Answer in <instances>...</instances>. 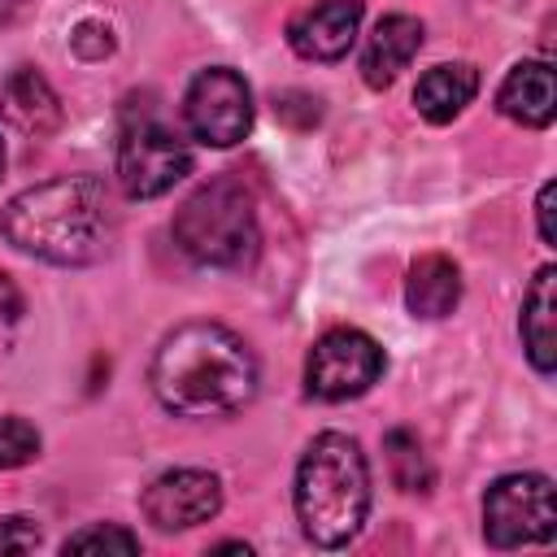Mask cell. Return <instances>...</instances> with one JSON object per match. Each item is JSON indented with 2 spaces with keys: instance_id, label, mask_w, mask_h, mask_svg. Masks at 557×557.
<instances>
[{
  "instance_id": "obj_19",
  "label": "cell",
  "mask_w": 557,
  "mask_h": 557,
  "mask_svg": "<svg viewBox=\"0 0 557 557\" xmlns=\"http://www.w3.org/2000/svg\"><path fill=\"white\" fill-rule=\"evenodd\" d=\"M39 457V431L26 418H0V470H17Z\"/></svg>"
},
{
  "instance_id": "obj_8",
  "label": "cell",
  "mask_w": 557,
  "mask_h": 557,
  "mask_svg": "<svg viewBox=\"0 0 557 557\" xmlns=\"http://www.w3.org/2000/svg\"><path fill=\"white\" fill-rule=\"evenodd\" d=\"M183 117L200 144L231 148L252 131V91L235 70L209 65L191 78V87L183 96Z\"/></svg>"
},
{
  "instance_id": "obj_9",
  "label": "cell",
  "mask_w": 557,
  "mask_h": 557,
  "mask_svg": "<svg viewBox=\"0 0 557 557\" xmlns=\"http://www.w3.org/2000/svg\"><path fill=\"white\" fill-rule=\"evenodd\" d=\"M139 509L157 531H187L222 509V483L209 470H165L144 487Z\"/></svg>"
},
{
  "instance_id": "obj_4",
  "label": "cell",
  "mask_w": 557,
  "mask_h": 557,
  "mask_svg": "<svg viewBox=\"0 0 557 557\" xmlns=\"http://www.w3.org/2000/svg\"><path fill=\"white\" fill-rule=\"evenodd\" d=\"M174 244L196 265L244 270L261 248L252 196L235 178H213L196 187L174 213Z\"/></svg>"
},
{
  "instance_id": "obj_23",
  "label": "cell",
  "mask_w": 557,
  "mask_h": 557,
  "mask_svg": "<svg viewBox=\"0 0 557 557\" xmlns=\"http://www.w3.org/2000/svg\"><path fill=\"white\" fill-rule=\"evenodd\" d=\"M22 318V292L9 274H0V322H17Z\"/></svg>"
},
{
  "instance_id": "obj_17",
  "label": "cell",
  "mask_w": 557,
  "mask_h": 557,
  "mask_svg": "<svg viewBox=\"0 0 557 557\" xmlns=\"http://www.w3.org/2000/svg\"><path fill=\"white\" fill-rule=\"evenodd\" d=\"M383 453H387V466H392V479L400 492H426L431 487V466H426V453H422L413 431H387Z\"/></svg>"
},
{
  "instance_id": "obj_1",
  "label": "cell",
  "mask_w": 557,
  "mask_h": 557,
  "mask_svg": "<svg viewBox=\"0 0 557 557\" xmlns=\"http://www.w3.org/2000/svg\"><path fill=\"white\" fill-rule=\"evenodd\" d=\"M148 383L178 418H226L257 396V357L231 326L187 322L161 339Z\"/></svg>"
},
{
  "instance_id": "obj_10",
  "label": "cell",
  "mask_w": 557,
  "mask_h": 557,
  "mask_svg": "<svg viewBox=\"0 0 557 557\" xmlns=\"http://www.w3.org/2000/svg\"><path fill=\"white\" fill-rule=\"evenodd\" d=\"M361 26V0H313L287 22V44L305 61H339Z\"/></svg>"
},
{
  "instance_id": "obj_24",
  "label": "cell",
  "mask_w": 557,
  "mask_h": 557,
  "mask_svg": "<svg viewBox=\"0 0 557 557\" xmlns=\"http://www.w3.org/2000/svg\"><path fill=\"white\" fill-rule=\"evenodd\" d=\"M17 4H22V0H0V22H9V17L17 13Z\"/></svg>"
},
{
  "instance_id": "obj_15",
  "label": "cell",
  "mask_w": 557,
  "mask_h": 557,
  "mask_svg": "<svg viewBox=\"0 0 557 557\" xmlns=\"http://www.w3.org/2000/svg\"><path fill=\"white\" fill-rule=\"evenodd\" d=\"M461 300V270L440 257V252H426L409 265V278H405V305L413 318H448Z\"/></svg>"
},
{
  "instance_id": "obj_21",
  "label": "cell",
  "mask_w": 557,
  "mask_h": 557,
  "mask_svg": "<svg viewBox=\"0 0 557 557\" xmlns=\"http://www.w3.org/2000/svg\"><path fill=\"white\" fill-rule=\"evenodd\" d=\"M39 544V527L22 513L0 518V553H30Z\"/></svg>"
},
{
  "instance_id": "obj_18",
  "label": "cell",
  "mask_w": 557,
  "mask_h": 557,
  "mask_svg": "<svg viewBox=\"0 0 557 557\" xmlns=\"http://www.w3.org/2000/svg\"><path fill=\"white\" fill-rule=\"evenodd\" d=\"M61 548L65 553H139V535H131L117 522H96V527L74 531Z\"/></svg>"
},
{
  "instance_id": "obj_16",
  "label": "cell",
  "mask_w": 557,
  "mask_h": 557,
  "mask_svg": "<svg viewBox=\"0 0 557 557\" xmlns=\"http://www.w3.org/2000/svg\"><path fill=\"white\" fill-rule=\"evenodd\" d=\"M474 91H479V70L466 65V61H453V65H435V70H426L418 78L413 104H418V113L426 122L444 126V122H453L474 100Z\"/></svg>"
},
{
  "instance_id": "obj_6",
  "label": "cell",
  "mask_w": 557,
  "mask_h": 557,
  "mask_svg": "<svg viewBox=\"0 0 557 557\" xmlns=\"http://www.w3.org/2000/svg\"><path fill=\"white\" fill-rule=\"evenodd\" d=\"M383 366H387V357L366 331L335 326L309 348L305 387L318 400H352L383 379Z\"/></svg>"
},
{
  "instance_id": "obj_11",
  "label": "cell",
  "mask_w": 557,
  "mask_h": 557,
  "mask_svg": "<svg viewBox=\"0 0 557 557\" xmlns=\"http://www.w3.org/2000/svg\"><path fill=\"white\" fill-rule=\"evenodd\" d=\"M0 117L22 135H52L61 126V100L39 70L17 65L0 83Z\"/></svg>"
},
{
  "instance_id": "obj_7",
  "label": "cell",
  "mask_w": 557,
  "mask_h": 557,
  "mask_svg": "<svg viewBox=\"0 0 557 557\" xmlns=\"http://www.w3.org/2000/svg\"><path fill=\"white\" fill-rule=\"evenodd\" d=\"M191 174V148L161 122H135L117 144V183L131 200L165 196Z\"/></svg>"
},
{
  "instance_id": "obj_22",
  "label": "cell",
  "mask_w": 557,
  "mask_h": 557,
  "mask_svg": "<svg viewBox=\"0 0 557 557\" xmlns=\"http://www.w3.org/2000/svg\"><path fill=\"white\" fill-rule=\"evenodd\" d=\"M553 200H557V187L544 183L540 187V200H535V218H540V239L548 248H557V226H553Z\"/></svg>"
},
{
  "instance_id": "obj_5",
  "label": "cell",
  "mask_w": 557,
  "mask_h": 557,
  "mask_svg": "<svg viewBox=\"0 0 557 557\" xmlns=\"http://www.w3.org/2000/svg\"><path fill=\"white\" fill-rule=\"evenodd\" d=\"M557 531V500L544 474H505L483 496V535L496 548L544 544Z\"/></svg>"
},
{
  "instance_id": "obj_14",
  "label": "cell",
  "mask_w": 557,
  "mask_h": 557,
  "mask_svg": "<svg viewBox=\"0 0 557 557\" xmlns=\"http://www.w3.org/2000/svg\"><path fill=\"white\" fill-rule=\"evenodd\" d=\"M522 348L540 374L557 370V270L544 265L522 296Z\"/></svg>"
},
{
  "instance_id": "obj_3",
  "label": "cell",
  "mask_w": 557,
  "mask_h": 557,
  "mask_svg": "<svg viewBox=\"0 0 557 557\" xmlns=\"http://www.w3.org/2000/svg\"><path fill=\"white\" fill-rule=\"evenodd\" d=\"M296 518L318 548H344L361 535L370 513V466L357 440L339 431L313 435L296 466Z\"/></svg>"
},
{
  "instance_id": "obj_25",
  "label": "cell",
  "mask_w": 557,
  "mask_h": 557,
  "mask_svg": "<svg viewBox=\"0 0 557 557\" xmlns=\"http://www.w3.org/2000/svg\"><path fill=\"white\" fill-rule=\"evenodd\" d=\"M213 553H248V544H218Z\"/></svg>"
},
{
  "instance_id": "obj_12",
  "label": "cell",
  "mask_w": 557,
  "mask_h": 557,
  "mask_svg": "<svg viewBox=\"0 0 557 557\" xmlns=\"http://www.w3.org/2000/svg\"><path fill=\"white\" fill-rule=\"evenodd\" d=\"M422 48V22L409 17V13H387L379 17L374 35L366 39L361 48V78L370 87H387L396 83V74L418 57Z\"/></svg>"
},
{
  "instance_id": "obj_26",
  "label": "cell",
  "mask_w": 557,
  "mask_h": 557,
  "mask_svg": "<svg viewBox=\"0 0 557 557\" xmlns=\"http://www.w3.org/2000/svg\"><path fill=\"white\" fill-rule=\"evenodd\" d=\"M0 174H4V139H0Z\"/></svg>"
},
{
  "instance_id": "obj_20",
  "label": "cell",
  "mask_w": 557,
  "mask_h": 557,
  "mask_svg": "<svg viewBox=\"0 0 557 557\" xmlns=\"http://www.w3.org/2000/svg\"><path fill=\"white\" fill-rule=\"evenodd\" d=\"M70 48H74L83 61H100V57L113 52V35H109V26H100V22H78L74 35H70Z\"/></svg>"
},
{
  "instance_id": "obj_2",
  "label": "cell",
  "mask_w": 557,
  "mask_h": 557,
  "mask_svg": "<svg viewBox=\"0 0 557 557\" xmlns=\"http://www.w3.org/2000/svg\"><path fill=\"white\" fill-rule=\"evenodd\" d=\"M113 231L109 191L96 174H65L17 191L0 213V235L48 265H91Z\"/></svg>"
},
{
  "instance_id": "obj_13",
  "label": "cell",
  "mask_w": 557,
  "mask_h": 557,
  "mask_svg": "<svg viewBox=\"0 0 557 557\" xmlns=\"http://www.w3.org/2000/svg\"><path fill=\"white\" fill-rule=\"evenodd\" d=\"M496 109L509 122L522 126H548L557 113V83H553V65L548 61H518L500 91H496Z\"/></svg>"
}]
</instances>
